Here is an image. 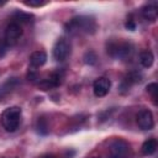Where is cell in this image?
<instances>
[{
  "label": "cell",
  "mask_w": 158,
  "mask_h": 158,
  "mask_svg": "<svg viewBox=\"0 0 158 158\" xmlns=\"http://www.w3.org/2000/svg\"><path fill=\"white\" fill-rule=\"evenodd\" d=\"M130 152V146L126 141L116 138L110 144V157L109 158H127Z\"/></svg>",
  "instance_id": "5"
},
{
  "label": "cell",
  "mask_w": 158,
  "mask_h": 158,
  "mask_svg": "<svg viewBox=\"0 0 158 158\" xmlns=\"http://www.w3.org/2000/svg\"><path fill=\"white\" fill-rule=\"evenodd\" d=\"M141 149H142V153L144 156H152L157 151V141H156V138H148L147 141H144Z\"/></svg>",
  "instance_id": "14"
},
{
  "label": "cell",
  "mask_w": 158,
  "mask_h": 158,
  "mask_svg": "<svg viewBox=\"0 0 158 158\" xmlns=\"http://www.w3.org/2000/svg\"><path fill=\"white\" fill-rule=\"evenodd\" d=\"M110 88H111V81L105 77H100L95 79V81L93 83V91H94V95L98 98L105 96L110 91Z\"/></svg>",
  "instance_id": "9"
},
{
  "label": "cell",
  "mask_w": 158,
  "mask_h": 158,
  "mask_svg": "<svg viewBox=\"0 0 158 158\" xmlns=\"http://www.w3.org/2000/svg\"><path fill=\"white\" fill-rule=\"evenodd\" d=\"M136 121H137L138 127L142 130H152L154 126L153 115L148 109H142L141 111H138Z\"/></svg>",
  "instance_id": "8"
},
{
  "label": "cell",
  "mask_w": 158,
  "mask_h": 158,
  "mask_svg": "<svg viewBox=\"0 0 158 158\" xmlns=\"http://www.w3.org/2000/svg\"><path fill=\"white\" fill-rule=\"evenodd\" d=\"M41 158H56L53 154H44V156H42Z\"/></svg>",
  "instance_id": "24"
},
{
  "label": "cell",
  "mask_w": 158,
  "mask_h": 158,
  "mask_svg": "<svg viewBox=\"0 0 158 158\" xmlns=\"http://www.w3.org/2000/svg\"><path fill=\"white\" fill-rule=\"evenodd\" d=\"M125 26H126V28H127V30H131V31L136 30V23H135V21H133V20H127V21H126V23H125Z\"/></svg>",
  "instance_id": "23"
},
{
  "label": "cell",
  "mask_w": 158,
  "mask_h": 158,
  "mask_svg": "<svg viewBox=\"0 0 158 158\" xmlns=\"http://www.w3.org/2000/svg\"><path fill=\"white\" fill-rule=\"evenodd\" d=\"M157 9H158V5L156 1L147 2L142 7V16L144 17V20H147L149 22H154L157 20V15H158Z\"/></svg>",
  "instance_id": "11"
},
{
  "label": "cell",
  "mask_w": 158,
  "mask_h": 158,
  "mask_svg": "<svg viewBox=\"0 0 158 158\" xmlns=\"http://www.w3.org/2000/svg\"><path fill=\"white\" fill-rule=\"evenodd\" d=\"M12 19L15 21L19 22H31L32 19H33V15L32 14H27V12H23V11H20V10H16L14 14H12Z\"/></svg>",
  "instance_id": "16"
},
{
  "label": "cell",
  "mask_w": 158,
  "mask_h": 158,
  "mask_svg": "<svg viewBox=\"0 0 158 158\" xmlns=\"http://www.w3.org/2000/svg\"><path fill=\"white\" fill-rule=\"evenodd\" d=\"M63 79H64V74L63 72L58 70V72H54L52 73V75L47 79H43L38 83V88L41 90H51V89H54L57 86H59L62 83H63Z\"/></svg>",
  "instance_id": "7"
},
{
  "label": "cell",
  "mask_w": 158,
  "mask_h": 158,
  "mask_svg": "<svg viewBox=\"0 0 158 158\" xmlns=\"http://www.w3.org/2000/svg\"><path fill=\"white\" fill-rule=\"evenodd\" d=\"M133 47L130 42L125 41H111L107 43V53L114 58L125 59L131 56Z\"/></svg>",
  "instance_id": "3"
},
{
  "label": "cell",
  "mask_w": 158,
  "mask_h": 158,
  "mask_svg": "<svg viewBox=\"0 0 158 158\" xmlns=\"http://www.w3.org/2000/svg\"><path fill=\"white\" fill-rule=\"evenodd\" d=\"M153 62H154V56H153V53L151 51L146 49V51L141 52V54H139V63L142 64V67L149 68V67H152Z\"/></svg>",
  "instance_id": "15"
},
{
  "label": "cell",
  "mask_w": 158,
  "mask_h": 158,
  "mask_svg": "<svg viewBox=\"0 0 158 158\" xmlns=\"http://www.w3.org/2000/svg\"><path fill=\"white\" fill-rule=\"evenodd\" d=\"M37 78H38V75H37V73L35 72V70H30L28 73H27V79L30 80V81H36L37 80Z\"/></svg>",
  "instance_id": "22"
},
{
  "label": "cell",
  "mask_w": 158,
  "mask_h": 158,
  "mask_svg": "<svg viewBox=\"0 0 158 158\" xmlns=\"http://www.w3.org/2000/svg\"><path fill=\"white\" fill-rule=\"evenodd\" d=\"M142 80V74L139 73V72H136V70H133V72H131V73H128L126 77H125V79H123V81L121 83V90H130V88L133 85V84H136V83H139Z\"/></svg>",
  "instance_id": "12"
},
{
  "label": "cell",
  "mask_w": 158,
  "mask_h": 158,
  "mask_svg": "<svg viewBox=\"0 0 158 158\" xmlns=\"http://www.w3.org/2000/svg\"><path fill=\"white\" fill-rule=\"evenodd\" d=\"M96 30V22L90 16H77L67 23L68 32H85L94 33Z\"/></svg>",
  "instance_id": "1"
},
{
  "label": "cell",
  "mask_w": 158,
  "mask_h": 158,
  "mask_svg": "<svg viewBox=\"0 0 158 158\" xmlns=\"http://www.w3.org/2000/svg\"><path fill=\"white\" fill-rule=\"evenodd\" d=\"M146 90H147V93L151 94V96H152L154 104L157 105V93H158V85H157V83H151V84H148L147 88H146Z\"/></svg>",
  "instance_id": "18"
},
{
  "label": "cell",
  "mask_w": 158,
  "mask_h": 158,
  "mask_svg": "<svg viewBox=\"0 0 158 158\" xmlns=\"http://www.w3.org/2000/svg\"><path fill=\"white\" fill-rule=\"evenodd\" d=\"M96 59H98V57H96L94 51H88L85 53V56H84V62L86 64H89V65H94L96 63Z\"/></svg>",
  "instance_id": "19"
},
{
  "label": "cell",
  "mask_w": 158,
  "mask_h": 158,
  "mask_svg": "<svg viewBox=\"0 0 158 158\" xmlns=\"http://www.w3.org/2000/svg\"><path fill=\"white\" fill-rule=\"evenodd\" d=\"M22 35V28L20 26V23L17 22H11L6 26V30H5V37H4V41L5 43L9 46H14L17 40L21 37Z\"/></svg>",
  "instance_id": "6"
},
{
  "label": "cell",
  "mask_w": 158,
  "mask_h": 158,
  "mask_svg": "<svg viewBox=\"0 0 158 158\" xmlns=\"http://www.w3.org/2000/svg\"><path fill=\"white\" fill-rule=\"evenodd\" d=\"M19 84H20V81H19L17 78H9V79H6L0 85V100H2L9 94H11L19 86Z\"/></svg>",
  "instance_id": "10"
},
{
  "label": "cell",
  "mask_w": 158,
  "mask_h": 158,
  "mask_svg": "<svg viewBox=\"0 0 158 158\" xmlns=\"http://www.w3.org/2000/svg\"><path fill=\"white\" fill-rule=\"evenodd\" d=\"M69 54H70V42L64 37L58 38L53 46V58L58 62H63L68 58Z\"/></svg>",
  "instance_id": "4"
},
{
  "label": "cell",
  "mask_w": 158,
  "mask_h": 158,
  "mask_svg": "<svg viewBox=\"0 0 158 158\" xmlns=\"http://www.w3.org/2000/svg\"><path fill=\"white\" fill-rule=\"evenodd\" d=\"M7 44L5 43V41L4 40H1L0 41V58H2L5 54H6V51H7Z\"/></svg>",
  "instance_id": "21"
},
{
  "label": "cell",
  "mask_w": 158,
  "mask_h": 158,
  "mask_svg": "<svg viewBox=\"0 0 158 158\" xmlns=\"http://www.w3.org/2000/svg\"><path fill=\"white\" fill-rule=\"evenodd\" d=\"M23 4L30 6V7H40V6L46 5L47 2L46 1H40V0H30V1H23Z\"/></svg>",
  "instance_id": "20"
},
{
  "label": "cell",
  "mask_w": 158,
  "mask_h": 158,
  "mask_svg": "<svg viewBox=\"0 0 158 158\" xmlns=\"http://www.w3.org/2000/svg\"><path fill=\"white\" fill-rule=\"evenodd\" d=\"M47 62V53L44 51H36L30 56V65L32 68H40Z\"/></svg>",
  "instance_id": "13"
},
{
  "label": "cell",
  "mask_w": 158,
  "mask_h": 158,
  "mask_svg": "<svg viewBox=\"0 0 158 158\" xmlns=\"http://www.w3.org/2000/svg\"><path fill=\"white\" fill-rule=\"evenodd\" d=\"M37 132L40 135H47L48 131H49V127H48V123H47V120L44 117H40L38 121H37Z\"/></svg>",
  "instance_id": "17"
},
{
  "label": "cell",
  "mask_w": 158,
  "mask_h": 158,
  "mask_svg": "<svg viewBox=\"0 0 158 158\" xmlns=\"http://www.w3.org/2000/svg\"><path fill=\"white\" fill-rule=\"evenodd\" d=\"M21 109L19 106H11L4 110L1 114V125L7 132H15L21 122Z\"/></svg>",
  "instance_id": "2"
}]
</instances>
